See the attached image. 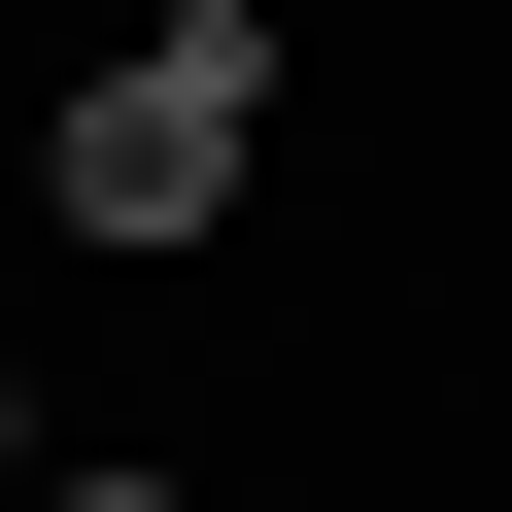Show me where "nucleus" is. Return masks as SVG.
I'll return each mask as SVG.
<instances>
[{
    "mask_svg": "<svg viewBox=\"0 0 512 512\" xmlns=\"http://www.w3.org/2000/svg\"><path fill=\"white\" fill-rule=\"evenodd\" d=\"M35 512H205V478H35Z\"/></svg>",
    "mask_w": 512,
    "mask_h": 512,
    "instance_id": "f03ea898",
    "label": "nucleus"
},
{
    "mask_svg": "<svg viewBox=\"0 0 512 512\" xmlns=\"http://www.w3.org/2000/svg\"><path fill=\"white\" fill-rule=\"evenodd\" d=\"M0 512H35V410H0Z\"/></svg>",
    "mask_w": 512,
    "mask_h": 512,
    "instance_id": "7ed1b4c3",
    "label": "nucleus"
},
{
    "mask_svg": "<svg viewBox=\"0 0 512 512\" xmlns=\"http://www.w3.org/2000/svg\"><path fill=\"white\" fill-rule=\"evenodd\" d=\"M239 137H274V35H137V69L69 103V239H205Z\"/></svg>",
    "mask_w": 512,
    "mask_h": 512,
    "instance_id": "f257e3e1",
    "label": "nucleus"
}]
</instances>
